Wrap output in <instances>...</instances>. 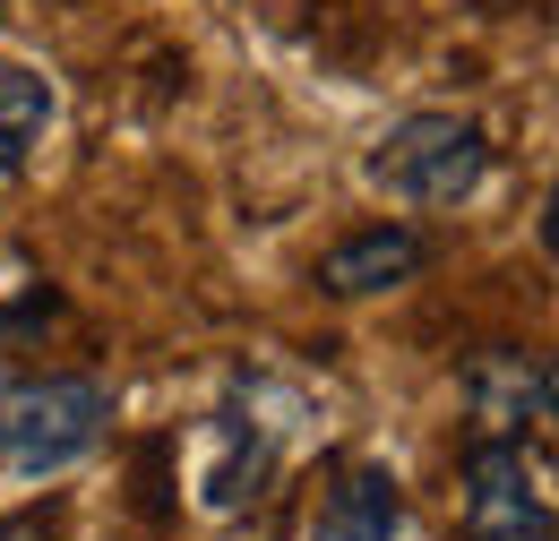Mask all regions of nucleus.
Here are the masks:
<instances>
[{"label":"nucleus","mask_w":559,"mask_h":541,"mask_svg":"<svg viewBox=\"0 0 559 541\" xmlns=\"http://www.w3.org/2000/svg\"><path fill=\"white\" fill-rule=\"evenodd\" d=\"M456 387H465L474 438H534L543 447V430L559 412V370H551V352H534V344H483V352H465Z\"/></svg>","instance_id":"5"},{"label":"nucleus","mask_w":559,"mask_h":541,"mask_svg":"<svg viewBox=\"0 0 559 541\" xmlns=\"http://www.w3.org/2000/svg\"><path fill=\"white\" fill-rule=\"evenodd\" d=\"M112 438V387L86 370H17L0 378V465L26 481L70 473Z\"/></svg>","instance_id":"2"},{"label":"nucleus","mask_w":559,"mask_h":541,"mask_svg":"<svg viewBox=\"0 0 559 541\" xmlns=\"http://www.w3.org/2000/svg\"><path fill=\"white\" fill-rule=\"evenodd\" d=\"M421 267H430V232H414V224H361V232H345L319 259V292L328 301H379V292H405Z\"/></svg>","instance_id":"6"},{"label":"nucleus","mask_w":559,"mask_h":541,"mask_svg":"<svg viewBox=\"0 0 559 541\" xmlns=\"http://www.w3.org/2000/svg\"><path fill=\"white\" fill-rule=\"evenodd\" d=\"M490 164H499V146L474 112H396L388 130L370 137V155H361V181L379 190V199L414 206V215H448V206H465L474 190L490 181Z\"/></svg>","instance_id":"1"},{"label":"nucleus","mask_w":559,"mask_h":541,"mask_svg":"<svg viewBox=\"0 0 559 541\" xmlns=\"http://www.w3.org/2000/svg\"><path fill=\"white\" fill-rule=\"evenodd\" d=\"M284 447H293V396L276 378H233L199 430V516L224 525V516L259 507L284 473Z\"/></svg>","instance_id":"3"},{"label":"nucleus","mask_w":559,"mask_h":541,"mask_svg":"<svg viewBox=\"0 0 559 541\" xmlns=\"http://www.w3.org/2000/svg\"><path fill=\"white\" fill-rule=\"evenodd\" d=\"M301 541H405V481L388 465H345L319 490V516Z\"/></svg>","instance_id":"7"},{"label":"nucleus","mask_w":559,"mask_h":541,"mask_svg":"<svg viewBox=\"0 0 559 541\" xmlns=\"http://www.w3.org/2000/svg\"><path fill=\"white\" fill-rule=\"evenodd\" d=\"M456 525L465 541H551V465L534 438H465L456 465Z\"/></svg>","instance_id":"4"},{"label":"nucleus","mask_w":559,"mask_h":541,"mask_svg":"<svg viewBox=\"0 0 559 541\" xmlns=\"http://www.w3.org/2000/svg\"><path fill=\"white\" fill-rule=\"evenodd\" d=\"M52 112H61V95H52V77H44V69L0 61V181H9V172H26V155L44 146Z\"/></svg>","instance_id":"8"}]
</instances>
